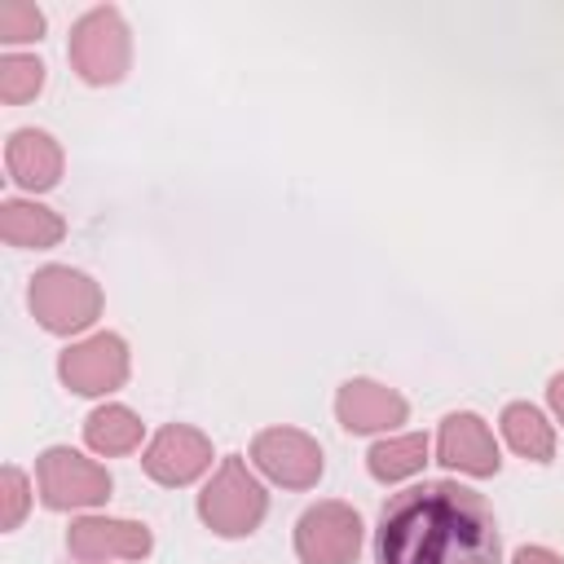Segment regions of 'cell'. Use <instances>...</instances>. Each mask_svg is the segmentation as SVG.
<instances>
[{
	"label": "cell",
	"instance_id": "13",
	"mask_svg": "<svg viewBox=\"0 0 564 564\" xmlns=\"http://www.w3.org/2000/svg\"><path fill=\"white\" fill-rule=\"evenodd\" d=\"M4 163H9V176L26 189H48L62 176V150L53 145L48 132H35V128H22L9 137Z\"/></svg>",
	"mask_w": 564,
	"mask_h": 564
},
{
	"label": "cell",
	"instance_id": "17",
	"mask_svg": "<svg viewBox=\"0 0 564 564\" xmlns=\"http://www.w3.org/2000/svg\"><path fill=\"white\" fill-rule=\"evenodd\" d=\"M427 463V436H397V441H379L370 449V471L375 480H405Z\"/></svg>",
	"mask_w": 564,
	"mask_h": 564
},
{
	"label": "cell",
	"instance_id": "4",
	"mask_svg": "<svg viewBox=\"0 0 564 564\" xmlns=\"http://www.w3.org/2000/svg\"><path fill=\"white\" fill-rule=\"evenodd\" d=\"M70 62L88 84H115L128 70V26L115 9H93L70 31Z\"/></svg>",
	"mask_w": 564,
	"mask_h": 564
},
{
	"label": "cell",
	"instance_id": "8",
	"mask_svg": "<svg viewBox=\"0 0 564 564\" xmlns=\"http://www.w3.org/2000/svg\"><path fill=\"white\" fill-rule=\"evenodd\" d=\"M62 379L75 392H110L128 379V348L119 335H93L62 352Z\"/></svg>",
	"mask_w": 564,
	"mask_h": 564
},
{
	"label": "cell",
	"instance_id": "21",
	"mask_svg": "<svg viewBox=\"0 0 564 564\" xmlns=\"http://www.w3.org/2000/svg\"><path fill=\"white\" fill-rule=\"evenodd\" d=\"M511 564H560L546 546H524V551H516V560Z\"/></svg>",
	"mask_w": 564,
	"mask_h": 564
},
{
	"label": "cell",
	"instance_id": "16",
	"mask_svg": "<svg viewBox=\"0 0 564 564\" xmlns=\"http://www.w3.org/2000/svg\"><path fill=\"white\" fill-rule=\"evenodd\" d=\"M84 436H88V445L97 454H128L141 441V419L132 410H123V405H101V410L88 414Z\"/></svg>",
	"mask_w": 564,
	"mask_h": 564
},
{
	"label": "cell",
	"instance_id": "9",
	"mask_svg": "<svg viewBox=\"0 0 564 564\" xmlns=\"http://www.w3.org/2000/svg\"><path fill=\"white\" fill-rule=\"evenodd\" d=\"M66 546L84 564H97V560H141L150 551V529L145 524H132V520L88 516V520L70 524Z\"/></svg>",
	"mask_w": 564,
	"mask_h": 564
},
{
	"label": "cell",
	"instance_id": "11",
	"mask_svg": "<svg viewBox=\"0 0 564 564\" xmlns=\"http://www.w3.org/2000/svg\"><path fill=\"white\" fill-rule=\"evenodd\" d=\"M436 454L445 467H458L467 476H494L498 471V445L476 414H449L441 423Z\"/></svg>",
	"mask_w": 564,
	"mask_h": 564
},
{
	"label": "cell",
	"instance_id": "20",
	"mask_svg": "<svg viewBox=\"0 0 564 564\" xmlns=\"http://www.w3.org/2000/svg\"><path fill=\"white\" fill-rule=\"evenodd\" d=\"M22 511H26V476L18 467H9L4 471V516H0V524L13 529L22 520Z\"/></svg>",
	"mask_w": 564,
	"mask_h": 564
},
{
	"label": "cell",
	"instance_id": "19",
	"mask_svg": "<svg viewBox=\"0 0 564 564\" xmlns=\"http://www.w3.org/2000/svg\"><path fill=\"white\" fill-rule=\"evenodd\" d=\"M40 31H44V13L35 4H22V0L0 4V40L18 44V40H35Z\"/></svg>",
	"mask_w": 564,
	"mask_h": 564
},
{
	"label": "cell",
	"instance_id": "12",
	"mask_svg": "<svg viewBox=\"0 0 564 564\" xmlns=\"http://www.w3.org/2000/svg\"><path fill=\"white\" fill-rule=\"evenodd\" d=\"M339 423L348 432H379V427H397L405 419V401L392 388H379L370 379H352L339 388Z\"/></svg>",
	"mask_w": 564,
	"mask_h": 564
},
{
	"label": "cell",
	"instance_id": "7",
	"mask_svg": "<svg viewBox=\"0 0 564 564\" xmlns=\"http://www.w3.org/2000/svg\"><path fill=\"white\" fill-rule=\"evenodd\" d=\"M251 458H256V467L269 480L286 485V489H308L322 476V449H317V441H308L295 427H269V432H260L251 441Z\"/></svg>",
	"mask_w": 564,
	"mask_h": 564
},
{
	"label": "cell",
	"instance_id": "2",
	"mask_svg": "<svg viewBox=\"0 0 564 564\" xmlns=\"http://www.w3.org/2000/svg\"><path fill=\"white\" fill-rule=\"evenodd\" d=\"M31 313L40 317L44 330L70 335V330H84L101 313V291L93 278L53 264V269H40L31 282Z\"/></svg>",
	"mask_w": 564,
	"mask_h": 564
},
{
	"label": "cell",
	"instance_id": "1",
	"mask_svg": "<svg viewBox=\"0 0 564 564\" xmlns=\"http://www.w3.org/2000/svg\"><path fill=\"white\" fill-rule=\"evenodd\" d=\"M379 564H498V529L476 489L432 480L388 498L375 533Z\"/></svg>",
	"mask_w": 564,
	"mask_h": 564
},
{
	"label": "cell",
	"instance_id": "15",
	"mask_svg": "<svg viewBox=\"0 0 564 564\" xmlns=\"http://www.w3.org/2000/svg\"><path fill=\"white\" fill-rule=\"evenodd\" d=\"M502 436H507V445H511L516 454H524V458H533V463H546V458L555 454L551 423H546L533 405H524V401L502 410Z\"/></svg>",
	"mask_w": 564,
	"mask_h": 564
},
{
	"label": "cell",
	"instance_id": "18",
	"mask_svg": "<svg viewBox=\"0 0 564 564\" xmlns=\"http://www.w3.org/2000/svg\"><path fill=\"white\" fill-rule=\"evenodd\" d=\"M40 84H44V66H40L35 57H4V62H0V97H4V101L18 106V101L35 97Z\"/></svg>",
	"mask_w": 564,
	"mask_h": 564
},
{
	"label": "cell",
	"instance_id": "5",
	"mask_svg": "<svg viewBox=\"0 0 564 564\" xmlns=\"http://www.w3.org/2000/svg\"><path fill=\"white\" fill-rule=\"evenodd\" d=\"M40 476V498L44 507L53 511H66V507H93V502H106L110 494V476L106 467H97L93 458L75 454V449H48L35 467Z\"/></svg>",
	"mask_w": 564,
	"mask_h": 564
},
{
	"label": "cell",
	"instance_id": "3",
	"mask_svg": "<svg viewBox=\"0 0 564 564\" xmlns=\"http://www.w3.org/2000/svg\"><path fill=\"white\" fill-rule=\"evenodd\" d=\"M198 516L225 538H242L264 520V489L247 471L242 458H225L220 463V471L212 476V485L198 498Z\"/></svg>",
	"mask_w": 564,
	"mask_h": 564
},
{
	"label": "cell",
	"instance_id": "10",
	"mask_svg": "<svg viewBox=\"0 0 564 564\" xmlns=\"http://www.w3.org/2000/svg\"><path fill=\"white\" fill-rule=\"evenodd\" d=\"M145 471L159 480V485H189L207 463H212V445H207V436L203 432H194V427H163L154 441H150V449H145Z\"/></svg>",
	"mask_w": 564,
	"mask_h": 564
},
{
	"label": "cell",
	"instance_id": "14",
	"mask_svg": "<svg viewBox=\"0 0 564 564\" xmlns=\"http://www.w3.org/2000/svg\"><path fill=\"white\" fill-rule=\"evenodd\" d=\"M66 234V225L57 220V212L35 207V203H4L0 207V238L13 247H53Z\"/></svg>",
	"mask_w": 564,
	"mask_h": 564
},
{
	"label": "cell",
	"instance_id": "6",
	"mask_svg": "<svg viewBox=\"0 0 564 564\" xmlns=\"http://www.w3.org/2000/svg\"><path fill=\"white\" fill-rule=\"evenodd\" d=\"M295 551L304 564H352L361 551V520L344 502H317L300 516Z\"/></svg>",
	"mask_w": 564,
	"mask_h": 564
},
{
	"label": "cell",
	"instance_id": "22",
	"mask_svg": "<svg viewBox=\"0 0 564 564\" xmlns=\"http://www.w3.org/2000/svg\"><path fill=\"white\" fill-rule=\"evenodd\" d=\"M551 405H555V414L564 419V375L551 379Z\"/></svg>",
	"mask_w": 564,
	"mask_h": 564
}]
</instances>
